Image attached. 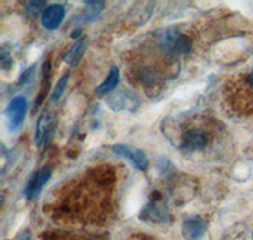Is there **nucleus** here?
<instances>
[{
  "mask_svg": "<svg viewBox=\"0 0 253 240\" xmlns=\"http://www.w3.org/2000/svg\"><path fill=\"white\" fill-rule=\"evenodd\" d=\"M122 97H119V95H114L113 97L112 106L115 110H132L133 108H137L138 103L133 99L130 95H126V92H121Z\"/></svg>",
  "mask_w": 253,
  "mask_h": 240,
  "instance_id": "obj_11",
  "label": "nucleus"
},
{
  "mask_svg": "<svg viewBox=\"0 0 253 240\" xmlns=\"http://www.w3.org/2000/svg\"><path fill=\"white\" fill-rule=\"evenodd\" d=\"M86 4V8L83 12V14H80L79 17H76L75 19L72 20V23H85V22H90V20L95 19L100 14V12L104 8V1H85Z\"/></svg>",
  "mask_w": 253,
  "mask_h": 240,
  "instance_id": "obj_7",
  "label": "nucleus"
},
{
  "mask_svg": "<svg viewBox=\"0 0 253 240\" xmlns=\"http://www.w3.org/2000/svg\"><path fill=\"white\" fill-rule=\"evenodd\" d=\"M27 109H28V104H27V99L24 96L13 97L12 101L9 103L5 110V117L8 119L9 128L12 130H15L22 125L24 118H26Z\"/></svg>",
  "mask_w": 253,
  "mask_h": 240,
  "instance_id": "obj_1",
  "label": "nucleus"
},
{
  "mask_svg": "<svg viewBox=\"0 0 253 240\" xmlns=\"http://www.w3.org/2000/svg\"><path fill=\"white\" fill-rule=\"evenodd\" d=\"M69 78H70V72H66V74L63 75L62 78L58 80L57 85H56L55 90H53V94H52V100L57 101L61 96H62L63 91L66 89L67 82H69Z\"/></svg>",
  "mask_w": 253,
  "mask_h": 240,
  "instance_id": "obj_12",
  "label": "nucleus"
},
{
  "mask_svg": "<svg viewBox=\"0 0 253 240\" xmlns=\"http://www.w3.org/2000/svg\"><path fill=\"white\" fill-rule=\"evenodd\" d=\"M51 115L44 113L40 117L37 121V126H36V144L37 147H41V144L43 143V140L48 137L49 130H51Z\"/></svg>",
  "mask_w": 253,
  "mask_h": 240,
  "instance_id": "obj_10",
  "label": "nucleus"
},
{
  "mask_svg": "<svg viewBox=\"0 0 253 240\" xmlns=\"http://www.w3.org/2000/svg\"><path fill=\"white\" fill-rule=\"evenodd\" d=\"M44 5H46V1H31V3L27 4L26 9H27V12H28L29 15H32V17H36V15H38L41 12H42V10H43Z\"/></svg>",
  "mask_w": 253,
  "mask_h": 240,
  "instance_id": "obj_14",
  "label": "nucleus"
},
{
  "mask_svg": "<svg viewBox=\"0 0 253 240\" xmlns=\"http://www.w3.org/2000/svg\"><path fill=\"white\" fill-rule=\"evenodd\" d=\"M52 176V169L49 167H42L38 169L29 180L28 185L26 187V196L28 200H33L36 196H38L42 189L49 181Z\"/></svg>",
  "mask_w": 253,
  "mask_h": 240,
  "instance_id": "obj_3",
  "label": "nucleus"
},
{
  "mask_svg": "<svg viewBox=\"0 0 253 240\" xmlns=\"http://www.w3.org/2000/svg\"><path fill=\"white\" fill-rule=\"evenodd\" d=\"M17 240H31V234H29V232L26 230V232L20 234V237L18 238Z\"/></svg>",
  "mask_w": 253,
  "mask_h": 240,
  "instance_id": "obj_17",
  "label": "nucleus"
},
{
  "mask_svg": "<svg viewBox=\"0 0 253 240\" xmlns=\"http://www.w3.org/2000/svg\"><path fill=\"white\" fill-rule=\"evenodd\" d=\"M85 49H86V42L84 40H78L75 44H72L66 53L63 54V61L67 65H70V66H75V65H78L79 61L81 60V57H83Z\"/></svg>",
  "mask_w": 253,
  "mask_h": 240,
  "instance_id": "obj_9",
  "label": "nucleus"
},
{
  "mask_svg": "<svg viewBox=\"0 0 253 240\" xmlns=\"http://www.w3.org/2000/svg\"><path fill=\"white\" fill-rule=\"evenodd\" d=\"M0 63L3 70H10L13 66L12 54H10V49L6 46L1 47V52H0Z\"/></svg>",
  "mask_w": 253,
  "mask_h": 240,
  "instance_id": "obj_13",
  "label": "nucleus"
},
{
  "mask_svg": "<svg viewBox=\"0 0 253 240\" xmlns=\"http://www.w3.org/2000/svg\"><path fill=\"white\" fill-rule=\"evenodd\" d=\"M205 229H207V224L202 217H189L182 224V237L186 240H198L204 235Z\"/></svg>",
  "mask_w": 253,
  "mask_h": 240,
  "instance_id": "obj_6",
  "label": "nucleus"
},
{
  "mask_svg": "<svg viewBox=\"0 0 253 240\" xmlns=\"http://www.w3.org/2000/svg\"><path fill=\"white\" fill-rule=\"evenodd\" d=\"M112 151L114 152L115 155H118L119 157L126 158L128 160H130L135 166V168L139 169V171H146L148 168V164H150L148 158L141 149L126 146V144H114V146H112Z\"/></svg>",
  "mask_w": 253,
  "mask_h": 240,
  "instance_id": "obj_2",
  "label": "nucleus"
},
{
  "mask_svg": "<svg viewBox=\"0 0 253 240\" xmlns=\"http://www.w3.org/2000/svg\"><path fill=\"white\" fill-rule=\"evenodd\" d=\"M247 83H248V86H250L251 89H252V91H253V69L251 70V72H250V74H248V76H247Z\"/></svg>",
  "mask_w": 253,
  "mask_h": 240,
  "instance_id": "obj_15",
  "label": "nucleus"
},
{
  "mask_svg": "<svg viewBox=\"0 0 253 240\" xmlns=\"http://www.w3.org/2000/svg\"><path fill=\"white\" fill-rule=\"evenodd\" d=\"M65 6L61 4H52L51 6H47L44 12L42 13V26L49 31H55L62 23L63 18H65Z\"/></svg>",
  "mask_w": 253,
  "mask_h": 240,
  "instance_id": "obj_4",
  "label": "nucleus"
},
{
  "mask_svg": "<svg viewBox=\"0 0 253 240\" xmlns=\"http://www.w3.org/2000/svg\"><path fill=\"white\" fill-rule=\"evenodd\" d=\"M81 33H83L81 28H76L71 32V35L70 36H71V38H79V37H81Z\"/></svg>",
  "mask_w": 253,
  "mask_h": 240,
  "instance_id": "obj_16",
  "label": "nucleus"
},
{
  "mask_svg": "<svg viewBox=\"0 0 253 240\" xmlns=\"http://www.w3.org/2000/svg\"><path fill=\"white\" fill-rule=\"evenodd\" d=\"M119 82V70L117 66H112V69L109 70V74H108L107 79L99 86L98 89L95 90V94L98 96H104V95L109 94L110 91L115 89V86L118 85Z\"/></svg>",
  "mask_w": 253,
  "mask_h": 240,
  "instance_id": "obj_8",
  "label": "nucleus"
},
{
  "mask_svg": "<svg viewBox=\"0 0 253 240\" xmlns=\"http://www.w3.org/2000/svg\"><path fill=\"white\" fill-rule=\"evenodd\" d=\"M208 144V134L204 129L193 128L189 129L182 137V147L186 151L195 152L203 149Z\"/></svg>",
  "mask_w": 253,
  "mask_h": 240,
  "instance_id": "obj_5",
  "label": "nucleus"
}]
</instances>
